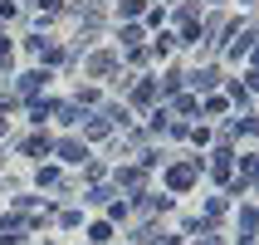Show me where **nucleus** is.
I'll use <instances>...</instances> for the list:
<instances>
[{
	"label": "nucleus",
	"instance_id": "obj_9",
	"mask_svg": "<svg viewBox=\"0 0 259 245\" xmlns=\"http://www.w3.org/2000/svg\"><path fill=\"white\" fill-rule=\"evenodd\" d=\"M20 152L25 157H54V137L49 132H29L25 143H20Z\"/></svg>",
	"mask_w": 259,
	"mask_h": 245
},
{
	"label": "nucleus",
	"instance_id": "obj_18",
	"mask_svg": "<svg viewBox=\"0 0 259 245\" xmlns=\"http://www.w3.org/2000/svg\"><path fill=\"white\" fill-rule=\"evenodd\" d=\"M166 118H171L166 98H161V103H152V108H147V132H161V128H166Z\"/></svg>",
	"mask_w": 259,
	"mask_h": 245
},
{
	"label": "nucleus",
	"instance_id": "obj_20",
	"mask_svg": "<svg viewBox=\"0 0 259 245\" xmlns=\"http://www.w3.org/2000/svg\"><path fill=\"white\" fill-rule=\"evenodd\" d=\"M142 191V167H117V191Z\"/></svg>",
	"mask_w": 259,
	"mask_h": 245
},
{
	"label": "nucleus",
	"instance_id": "obj_26",
	"mask_svg": "<svg viewBox=\"0 0 259 245\" xmlns=\"http://www.w3.org/2000/svg\"><path fill=\"white\" fill-rule=\"evenodd\" d=\"M181 84H186V74H166V79H161V88H157V93H161V98H176V93H181Z\"/></svg>",
	"mask_w": 259,
	"mask_h": 245
},
{
	"label": "nucleus",
	"instance_id": "obj_37",
	"mask_svg": "<svg viewBox=\"0 0 259 245\" xmlns=\"http://www.w3.org/2000/svg\"><path fill=\"white\" fill-rule=\"evenodd\" d=\"M127 211H132V206H127V201H117V196L108 201V221H127Z\"/></svg>",
	"mask_w": 259,
	"mask_h": 245
},
{
	"label": "nucleus",
	"instance_id": "obj_24",
	"mask_svg": "<svg viewBox=\"0 0 259 245\" xmlns=\"http://www.w3.org/2000/svg\"><path fill=\"white\" fill-rule=\"evenodd\" d=\"M225 108H230V98H220V93H205V103L196 108V113H205V118H220Z\"/></svg>",
	"mask_w": 259,
	"mask_h": 245
},
{
	"label": "nucleus",
	"instance_id": "obj_10",
	"mask_svg": "<svg viewBox=\"0 0 259 245\" xmlns=\"http://www.w3.org/2000/svg\"><path fill=\"white\" fill-rule=\"evenodd\" d=\"M254 231H259V211L254 201H245L240 206V245H254Z\"/></svg>",
	"mask_w": 259,
	"mask_h": 245
},
{
	"label": "nucleus",
	"instance_id": "obj_39",
	"mask_svg": "<svg viewBox=\"0 0 259 245\" xmlns=\"http://www.w3.org/2000/svg\"><path fill=\"white\" fill-rule=\"evenodd\" d=\"M142 15H147V25H152V29H161V20H166V10H161V5H147Z\"/></svg>",
	"mask_w": 259,
	"mask_h": 245
},
{
	"label": "nucleus",
	"instance_id": "obj_21",
	"mask_svg": "<svg viewBox=\"0 0 259 245\" xmlns=\"http://www.w3.org/2000/svg\"><path fill=\"white\" fill-rule=\"evenodd\" d=\"M113 240V221H93L88 226V245H108Z\"/></svg>",
	"mask_w": 259,
	"mask_h": 245
},
{
	"label": "nucleus",
	"instance_id": "obj_19",
	"mask_svg": "<svg viewBox=\"0 0 259 245\" xmlns=\"http://www.w3.org/2000/svg\"><path fill=\"white\" fill-rule=\"evenodd\" d=\"M54 108H59L54 98H39V93H34V98H29V123H44V118H54Z\"/></svg>",
	"mask_w": 259,
	"mask_h": 245
},
{
	"label": "nucleus",
	"instance_id": "obj_32",
	"mask_svg": "<svg viewBox=\"0 0 259 245\" xmlns=\"http://www.w3.org/2000/svg\"><path fill=\"white\" fill-rule=\"evenodd\" d=\"M59 226H64V231H78V226H83V211H59Z\"/></svg>",
	"mask_w": 259,
	"mask_h": 245
},
{
	"label": "nucleus",
	"instance_id": "obj_23",
	"mask_svg": "<svg viewBox=\"0 0 259 245\" xmlns=\"http://www.w3.org/2000/svg\"><path fill=\"white\" fill-rule=\"evenodd\" d=\"M34 187H64V177H59V167H49V162H44V167H39V172H34Z\"/></svg>",
	"mask_w": 259,
	"mask_h": 245
},
{
	"label": "nucleus",
	"instance_id": "obj_41",
	"mask_svg": "<svg viewBox=\"0 0 259 245\" xmlns=\"http://www.w3.org/2000/svg\"><path fill=\"white\" fill-rule=\"evenodd\" d=\"M186 137H191V143H196V147H205V143H210V128H205V123H201V128H191Z\"/></svg>",
	"mask_w": 259,
	"mask_h": 245
},
{
	"label": "nucleus",
	"instance_id": "obj_6",
	"mask_svg": "<svg viewBox=\"0 0 259 245\" xmlns=\"http://www.w3.org/2000/svg\"><path fill=\"white\" fill-rule=\"evenodd\" d=\"M127 98H132V108H152L157 103V79H132Z\"/></svg>",
	"mask_w": 259,
	"mask_h": 245
},
{
	"label": "nucleus",
	"instance_id": "obj_30",
	"mask_svg": "<svg viewBox=\"0 0 259 245\" xmlns=\"http://www.w3.org/2000/svg\"><path fill=\"white\" fill-rule=\"evenodd\" d=\"M196 108H201V103L191 98V93H176V103H171V113H181V118H191Z\"/></svg>",
	"mask_w": 259,
	"mask_h": 245
},
{
	"label": "nucleus",
	"instance_id": "obj_33",
	"mask_svg": "<svg viewBox=\"0 0 259 245\" xmlns=\"http://www.w3.org/2000/svg\"><path fill=\"white\" fill-rule=\"evenodd\" d=\"M122 59H127L132 69H142V64H147V59H152V54H147L142 44H132V49H122Z\"/></svg>",
	"mask_w": 259,
	"mask_h": 245
},
{
	"label": "nucleus",
	"instance_id": "obj_38",
	"mask_svg": "<svg viewBox=\"0 0 259 245\" xmlns=\"http://www.w3.org/2000/svg\"><path fill=\"white\" fill-rule=\"evenodd\" d=\"M161 132H171V137H186L191 123H181V118H166V128H161Z\"/></svg>",
	"mask_w": 259,
	"mask_h": 245
},
{
	"label": "nucleus",
	"instance_id": "obj_43",
	"mask_svg": "<svg viewBox=\"0 0 259 245\" xmlns=\"http://www.w3.org/2000/svg\"><path fill=\"white\" fill-rule=\"evenodd\" d=\"M0 20H15V0H0Z\"/></svg>",
	"mask_w": 259,
	"mask_h": 245
},
{
	"label": "nucleus",
	"instance_id": "obj_29",
	"mask_svg": "<svg viewBox=\"0 0 259 245\" xmlns=\"http://www.w3.org/2000/svg\"><path fill=\"white\" fill-rule=\"evenodd\" d=\"M142 10H147V0H122V5H117V20H137Z\"/></svg>",
	"mask_w": 259,
	"mask_h": 245
},
{
	"label": "nucleus",
	"instance_id": "obj_15",
	"mask_svg": "<svg viewBox=\"0 0 259 245\" xmlns=\"http://www.w3.org/2000/svg\"><path fill=\"white\" fill-rule=\"evenodd\" d=\"M117 40H122V49H132V44L147 40V29L137 25V20H122V25H117Z\"/></svg>",
	"mask_w": 259,
	"mask_h": 245
},
{
	"label": "nucleus",
	"instance_id": "obj_28",
	"mask_svg": "<svg viewBox=\"0 0 259 245\" xmlns=\"http://www.w3.org/2000/svg\"><path fill=\"white\" fill-rule=\"evenodd\" d=\"M225 196H249V191H254V177H230V182H225Z\"/></svg>",
	"mask_w": 259,
	"mask_h": 245
},
{
	"label": "nucleus",
	"instance_id": "obj_8",
	"mask_svg": "<svg viewBox=\"0 0 259 245\" xmlns=\"http://www.w3.org/2000/svg\"><path fill=\"white\" fill-rule=\"evenodd\" d=\"M186 84L196 88V93H210V88L220 84V69H215V64H201V69H191V74H186Z\"/></svg>",
	"mask_w": 259,
	"mask_h": 245
},
{
	"label": "nucleus",
	"instance_id": "obj_46",
	"mask_svg": "<svg viewBox=\"0 0 259 245\" xmlns=\"http://www.w3.org/2000/svg\"><path fill=\"white\" fill-rule=\"evenodd\" d=\"M240 5H254V0H240Z\"/></svg>",
	"mask_w": 259,
	"mask_h": 245
},
{
	"label": "nucleus",
	"instance_id": "obj_12",
	"mask_svg": "<svg viewBox=\"0 0 259 245\" xmlns=\"http://www.w3.org/2000/svg\"><path fill=\"white\" fill-rule=\"evenodd\" d=\"M54 157H59V162H69V167H73V162H83L88 152H83V143H78V137H64V143H54Z\"/></svg>",
	"mask_w": 259,
	"mask_h": 245
},
{
	"label": "nucleus",
	"instance_id": "obj_1",
	"mask_svg": "<svg viewBox=\"0 0 259 245\" xmlns=\"http://www.w3.org/2000/svg\"><path fill=\"white\" fill-rule=\"evenodd\" d=\"M196 177H201V157L196 162H176V167H166V191H171V196H186V191L196 187Z\"/></svg>",
	"mask_w": 259,
	"mask_h": 245
},
{
	"label": "nucleus",
	"instance_id": "obj_16",
	"mask_svg": "<svg viewBox=\"0 0 259 245\" xmlns=\"http://www.w3.org/2000/svg\"><path fill=\"white\" fill-rule=\"evenodd\" d=\"M34 54H39V64H69V49H59L54 40H39V49H34Z\"/></svg>",
	"mask_w": 259,
	"mask_h": 245
},
{
	"label": "nucleus",
	"instance_id": "obj_45",
	"mask_svg": "<svg viewBox=\"0 0 259 245\" xmlns=\"http://www.w3.org/2000/svg\"><path fill=\"white\" fill-rule=\"evenodd\" d=\"M5 123H10V118H5V113H0V137H5Z\"/></svg>",
	"mask_w": 259,
	"mask_h": 245
},
{
	"label": "nucleus",
	"instance_id": "obj_22",
	"mask_svg": "<svg viewBox=\"0 0 259 245\" xmlns=\"http://www.w3.org/2000/svg\"><path fill=\"white\" fill-rule=\"evenodd\" d=\"M54 118H59V123H83V118H88V108H78V103H59V108H54Z\"/></svg>",
	"mask_w": 259,
	"mask_h": 245
},
{
	"label": "nucleus",
	"instance_id": "obj_42",
	"mask_svg": "<svg viewBox=\"0 0 259 245\" xmlns=\"http://www.w3.org/2000/svg\"><path fill=\"white\" fill-rule=\"evenodd\" d=\"M147 245H181V235H152Z\"/></svg>",
	"mask_w": 259,
	"mask_h": 245
},
{
	"label": "nucleus",
	"instance_id": "obj_36",
	"mask_svg": "<svg viewBox=\"0 0 259 245\" xmlns=\"http://www.w3.org/2000/svg\"><path fill=\"white\" fill-rule=\"evenodd\" d=\"M235 167H240V177H254V152H235Z\"/></svg>",
	"mask_w": 259,
	"mask_h": 245
},
{
	"label": "nucleus",
	"instance_id": "obj_40",
	"mask_svg": "<svg viewBox=\"0 0 259 245\" xmlns=\"http://www.w3.org/2000/svg\"><path fill=\"white\" fill-rule=\"evenodd\" d=\"M10 59H15V44L0 34V69H10Z\"/></svg>",
	"mask_w": 259,
	"mask_h": 245
},
{
	"label": "nucleus",
	"instance_id": "obj_7",
	"mask_svg": "<svg viewBox=\"0 0 259 245\" xmlns=\"http://www.w3.org/2000/svg\"><path fill=\"white\" fill-rule=\"evenodd\" d=\"M0 240H5V245H20V240H25V216L0 211Z\"/></svg>",
	"mask_w": 259,
	"mask_h": 245
},
{
	"label": "nucleus",
	"instance_id": "obj_34",
	"mask_svg": "<svg viewBox=\"0 0 259 245\" xmlns=\"http://www.w3.org/2000/svg\"><path fill=\"white\" fill-rule=\"evenodd\" d=\"M73 103H78V108H93V103H103V93L88 84V88H78V98H73Z\"/></svg>",
	"mask_w": 259,
	"mask_h": 245
},
{
	"label": "nucleus",
	"instance_id": "obj_5",
	"mask_svg": "<svg viewBox=\"0 0 259 245\" xmlns=\"http://www.w3.org/2000/svg\"><path fill=\"white\" fill-rule=\"evenodd\" d=\"M254 79H259L254 69H245L240 79H230V103H240V108H249V103H254Z\"/></svg>",
	"mask_w": 259,
	"mask_h": 245
},
{
	"label": "nucleus",
	"instance_id": "obj_3",
	"mask_svg": "<svg viewBox=\"0 0 259 245\" xmlns=\"http://www.w3.org/2000/svg\"><path fill=\"white\" fill-rule=\"evenodd\" d=\"M205 172L215 177V182H230V177H235V147L220 143L215 152H210V162H205Z\"/></svg>",
	"mask_w": 259,
	"mask_h": 245
},
{
	"label": "nucleus",
	"instance_id": "obj_35",
	"mask_svg": "<svg viewBox=\"0 0 259 245\" xmlns=\"http://www.w3.org/2000/svg\"><path fill=\"white\" fill-rule=\"evenodd\" d=\"M225 206H230L225 196H210V201H205V221H220V216H225Z\"/></svg>",
	"mask_w": 259,
	"mask_h": 245
},
{
	"label": "nucleus",
	"instance_id": "obj_44",
	"mask_svg": "<svg viewBox=\"0 0 259 245\" xmlns=\"http://www.w3.org/2000/svg\"><path fill=\"white\" fill-rule=\"evenodd\" d=\"M59 5H64V0H39V10H49V15H54Z\"/></svg>",
	"mask_w": 259,
	"mask_h": 245
},
{
	"label": "nucleus",
	"instance_id": "obj_27",
	"mask_svg": "<svg viewBox=\"0 0 259 245\" xmlns=\"http://www.w3.org/2000/svg\"><path fill=\"white\" fill-rule=\"evenodd\" d=\"M171 49H176V34H166V29H161V34H157V44H152L147 54H152V59H166Z\"/></svg>",
	"mask_w": 259,
	"mask_h": 245
},
{
	"label": "nucleus",
	"instance_id": "obj_14",
	"mask_svg": "<svg viewBox=\"0 0 259 245\" xmlns=\"http://www.w3.org/2000/svg\"><path fill=\"white\" fill-rule=\"evenodd\" d=\"M113 196H122V191H117V187H108V182H88V196H83V201H93V206H108Z\"/></svg>",
	"mask_w": 259,
	"mask_h": 245
},
{
	"label": "nucleus",
	"instance_id": "obj_25",
	"mask_svg": "<svg viewBox=\"0 0 259 245\" xmlns=\"http://www.w3.org/2000/svg\"><path fill=\"white\" fill-rule=\"evenodd\" d=\"M230 137H254V113H249V108L230 123Z\"/></svg>",
	"mask_w": 259,
	"mask_h": 245
},
{
	"label": "nucleus",
	"instance_id": "obj_2",
	"mask_svg": "<svg viewBox=\"0 0 259 245\" xmlns=\"http://www.w3.org/2000/svg\"><path fill=\"white\" fill-rule=\"evenodd\" d=\"M117 69H122V54H117V49H98V54L83 59V74H88V79H113Z\"/></svg>",
	"mask_w": 259,
	"mask_h": 245
},
{
	"label": "nucleus",
	"instance_id": "obj_47",
	"mask_svg": "<svg viewBox=\"0 0 259 245\" xmlns=\"http://www.w3.org/2000/svg\"><path fill=\"white\" fill-rule=\"evenodd\" d=\"M93 5H103V0H93Z\"/></svg>",
	"mask_w": 259,
	"mask_h": 245
},
{
	"label": "nucleus",
	"instance_id": "obj_11",
	"mask_svg": "<svg viewBox=\"0 0 259 245\" xmlns=\"http://www.w3.org/2000/svg\"><path fill=\"white\" fill-rule=\"evenodd\" d=\"M44 84H49V74H44V64H39V69H25V74H20V98H34V93H39Z\"/></svg>",
	"mask_w": 259,
	"mask_h": 245
},
{
	"label": "nucleus",
	"instance_id": "obj_31",
	"mask_svg": "<svg viewBox=\"0 0 259 245\" xmlns=\"http://www.w3.org/2000/svg\"><path fill=\"white\" fill-rule=\"evenodd\" d=\"M176 44H201V25L196 20H181V40Z\"/></svg>",
	"mask_w": 259,
	"mask_h": 245
},
{
	"label": "nucleus",
	"instance_id": "obj_17",
	"mask_svg": "<svg viewBox=\"0 0 259 245\" xmlns=\"http://www.w3.org/2000/svg\"><path fill=\"white\" fill-rule=\"evenodd\" d=\"M103 118H108L113 128H127V123H132V108H127V103H103Z\"/></svg>",
	"mask_w": 259,
	"mask_h": 245
},
{
	"label": "nucleus",
	"instance_id": "obj_4",
	"mask_svg": "<svg viewBox=\"0 0 259 245\" xmlns=\"http://www.w3.org/2000/svg\"><path fill=\"white\" fill-rule=\"evenodd\" d=\"M225 54H230V59H249V54H254V25H230Z\"/></svg>",
	"mask_w": 259,
	"mask_h": 245
},
{
	"label": "nucleus",
	"instance_id": "obj_13",
	"mask_svg": "<svg viewBox=\"0 0 259 245\" xmlns=\"http://www.w3.org/2000/svg\"><path fill=\"white\" fill-rule=\"evenodd\" d=\"M108 132H113V123H108V118H88V123H83V143H103V137H108Z\"/></svg>",
	"mask_w": 259,
	"mask_h": 245
}]
</instances>
